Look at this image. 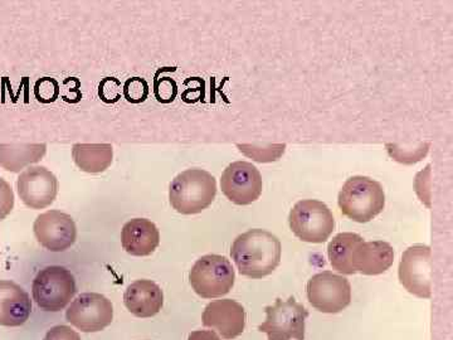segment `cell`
I'll list each match as a JSON object with an SVG mask.
<instances>
[{
	"mask_svg": "<svg viewBox=\"0 0 453 340\" xmlns=\"http://www.w3.org/2000/svg\"><path fill=\"white\" fill-rule=\"evenodd\" d=\"M432 251L426 244L405 250L399 264V282L405 290L422 299L432 297Z\"/></svg>",
	"mask_w": 453,
	"mask_h": 340,
	"instance_id": "obj_10",
	"label": "cell"
},
{
	"mask_svg": "<svg viewBox=\"0 0 453 340\" xmlns=\"http://www.w3.org/2000/svg\"><path fill=\"white\" fill-rule=\"evenodd\" d=\"M159 243V229L151 220L134 219L122 227V249L131 256H136V258L150 256Z\"/></svg>",
	"mask_w": 453,
	"mask_h": 340,
	"instance_id": "obj_16",
	"label": "cell"
},
{
	"mask_svg": "<svg viewBox=\"0 0 453 340\" xmlns=\"http://www.w3.org/2000/svg\"><path fill=\"white\" fill-rule=\"evenodd\" d=\"M35 238L50 252H65L77 240V227L70 214L61 211H49L35 220Z\"/></svg>",
	"mask_w": 453,
	"mask_h": 340,
	"instance_id": "obj_13",
	"label": "cell"
},
{
	"mask_svg": "<svg viewBox=\"0 0 453 340\" xmlns=\"http://www.w3.org/2000/svg\"><path fill=\"white\" fill-rule=\"evenodd\" d=\"M291 231L303 243H323L329 240L335 220L325 203L303 199L294 205L288 216Z\"/></svg>",
	"mask_w": 453,
	"mask_h": 340,
	"instance_id": "obj_6",
	"label": "cell"
},
{
	"mask_svg": "<svg viewBox=\"0 0 453 340\" xmlns=\"http://www.w3.org/2000/svg\"><path fill=\"white\" fill-rule=\"evenodd\" d=\"M203 325L217 330L225 339H234L246 328V310L232 299L211 301L205 306L202 316Z\"/></svg>",
	"mask_w": 453,
	"mask_h": 340,
	"instance_id": "obj_14",
	"label": "cell"
},
{
	"mask_svg": "<svg viewBox=\"0 0 453 340\" xmlns=\"http://www.w3.org/2000/svg\"><path fill=\"white\" fill-rule=\"evenodd\" d=\"M73 162L82 172L98 174L109 169L112 164L111 144H74Z\"/></svg>",
	"mask_w": 453,
	"mask_h": 340,
	"instance_id": "obj_19",
	"label": "cell"
},
{
	"mask_svg": "<svg viewBox=\"0 0 453 340\" xmlns=\"http://www.w3.org/2000/svg\"><path fill=\"white\" fill-rule=\"evenodd\" d=\"M306 292L310 304L325 314H336L350 305V282L330 271L312 276L306 286Z\"/></svg>",
	"mask_w": 453,
	"mask_h": 340,
	"instance_id": "obj_8",
	"label": "cell"
},
{
	"mask_svg": "<svg viewBox=\"0 0 453 340\" xmlns=\"http://www.w3.org/2000/svg\"><path fill=\"white\" fill-rule=\"evenodd\" d=\"M59 91H61L59 83L55 79H50V77L38 80L35 86V97L40 103L43 104L55 103L59 97Z\"/></svg>",
	"mask_w": 453,
	"mask_h": 340,
	"instance_id": "obj_25",
	"label": "cell"
},
{
	"mask_svg": "<svg viewBox=\"0 0 453 340\" xmlns=\"http://www.w3.org/2000/svg\"><path fill=\"white\" fill-rule=\"evenodd\" d=\"M188 340H222L216 333L211 330H196L189 334Z\"/></svg>",
	"mask_w": 453,
	"mask_h": 340,
	"instance_id": "obj_29",
	"label": "cell"
},
{
	"mask_svg": "<svg viewBox=\"0 0 453 340\" xmlns=\"http://www.w3.org/2000/svg\"><path fill=\"white\" fill-rule=\"evenodd\" d=\"M122 95L121 81L115 77H105L98 86V97L105 104H115Z\"/></svg>",
	"mask_w": 453,
	"mask_h": 340,
	"instance_id": "obj_26",
	"label": "cell"
},
{
	"mask_svg": "<svg viewBox=\"0 0 453 340\" xmlns=\"http://www.w3.org/2000/svg\"><path fill=\"white\" fill-rule=\"evenodd\" d=\"M362 241H365L362 236L350 234V232L336 235L330 241L327 246V256L334 270L344 275L356 274L353 267L354 252Z\"/></svg>",
	"mask_w": 453,
	"mask_h": 340,
	"instance_id": "obj_20",
	"label": "cell"
},
{
	"mask_svg": "<svg viewBox=\"0 0 453 340\" xmlns=\"http://www.w3.org/2000/svg\"><path fill=\"white\" fill-rule=\"evenodd\" d=\"M235 274L229 259L220 255H205L196 259L189 273L196 294L203 299H216L234 288Z\"/></svg>",
	"mask_w": 453,
	"mask_h": 340,
	"instance_id": "obj_5",
	"label": "cell"
},
{
	"mask_svg": "<svg viewBox=\"0 0 453 340\" xmlns=\"http://www.w3.org/2000/svg\"><path fill=\"white\" fill-rule=\"evenodd\" d=\"M395 262V250L384 241H362L354 252L353 267L363 275H380L386 273Z\"/></svg>",
	"mask_w": 453,
	"mask_h": 340,
	"instance_id": "obj_18",
	"label": "cell"
},
{
	"mask_svg": "<svg viewBox=\"0 0 453 340\" xmlns=\"http://www.w3.org/2000/svg\"><path fill=\"white\" fill-rule=\"evenodd\" d=\"M76 291L73 273L62 267L42 268L32 283L33 300L44 312H61L73 299Z\"/></svg>",
	"mask_w": 453,
	"mask_h": 340,
	"instance_id": "obj_4",
	"label": "cell"
},
{
	"mask_svg": "<svg viewBox=\"0 0 453 340\" xmlns=\"http://www.w3.org/2000/svg\"><path fill=\"white\" fill-rule=\"evenodd\" d=\"M387 151L390 158L395 162L411 166V164L421 162L428 154L431 143H418L416 146H402L398 144H387Z\"/></svg>",
	"mask_w": 453,
	"mask_h": 340,
	"instance_id": "obj_22",
	"label": "cell"
},
{
	"mask_svg": "<svg viewBox=\"0 0 453 340\" xmlns=\"http://www.w3.org/2000/svg\"><path fill=\"white\" fill-rule=\"evenodd\" d=\"M46 144L2 145L0 163L9 172H19L32 163H37L46 154Z\"/></svg>",
	"mask_w": 453,
	"mask_h": 340,
	"instance_id": "obj_21",
	"label": "cell"
},
{
	"mask_svg": "<svg viewBox=\"0 0 453 340\" xmlns=\"http://www.w3.org/2000/svg\"><path fill=\"white\" fill-rule=\"evenodd\" d=\"M178 88L174 80L169 77H163L160 80H155L154 95L159 103L169 104L177 97Z\"/></svg>",
	"mask_w": 453,
	"mask_h": 340,
	"instance_id": "obj_27",
	"label": "cell"
},
{
	"mask_svg": "<svg viewBox=\"0 0 453 340\" xmlns=\"http://www.w3.org/2000/svg\"><path fill=\"white\" fill-rule=\"evenodd\" d=\"M261 173L249 162L229 164L220 178V189L232 203L249 205L257 201L262 195Z\"/></svg>",
	"mask_w": 453,
	"mask_h": 340,
	"instance_id": "obj_11",
	"label": "cell"
},
{
	"mask_svg": "<svg viewBox=\"0 0 453 340\" xmlns=\"http://www.w3.org/2000/svg\"><path fill=\"white\" fill-rule=\"evenodd\" d=\"M122 97L130 104L144 103L149 97V83L142 77H131L122 85Z\"/></svg>",
	"mask_w": 453,
	"mask_h": 340,
	"instance_id": "obj_24",
	"label": "cell"
},
{
	"mask_svg": "<svg viewBox=\"0 0 453 340\" xmlns=\"http://www.w3.org/2000/svg\"><path fill=\"white\" fill-rule=\"evenodd\" d=\"M58 179L46 166H29L17 181L18 195L32 210L50 207L58 195Z\"/></svg>",
	"mask_w": 453,
	"mask_h": 340,
	"instance_id": "obj_12",
	"label": "cell"
},
{
	"mask_svg": "<svg viewBox=\"0 0 453 340\" xmlns=\"http://www.w3.org/2000/svg\"><path fill=\"white\" fill-rule=\"evenodd\" d=\"M65 318L83 333L101 332L112 323V303L97 292H85L71 303Z\"/></svg>",
	"mask_w": 453,
	"mask_h": 340,
	"instance_id": "obj_9",
	"label": "cell"
},
{
	"mask_svg": "<svg viewBox=\"0 0 453 340\" xmlns=\"http://www.w3.org/2000/svg\"><path fill=\"white\" fill-rule=\"evenodd\" d=\"M124 303L131 314L142 319L151 318L163 308V290L151 280H138L125 291Z\"/></svg>",
	"mask_w": 453,
	"mask_h": 340,
	"instance_id": "obj_17",
	"label": "cell"
},
{
	"mask_svg": "<svg viewBox=\"0 0 453 340\" xmlns=\"http://www.w3.org/2000/svg\"><path fill=\"white\" fill-rule=\"evenodd\" d=\"M231 256L241 275L262 279L276 270L281 261V243L265 229H250L232 243Z\"/></svg>",
	"mask_w": 453,
	"mask_h": 340,
	"instance_id": "obj_1",
	"label": "cell"
},
{
	"mask_svg": "<svg viewBox=\"0 0 453 340\" xmlns=\"http://www.w3.org/2000/svg\"><path fill=\"white\" fill-rule=\"evenodd\" d=\"M32 314V300L28 292L13 282H0V325L22 327Z\"/></svg>",
	"mask_w": 453,
	"mask_h": 340,
	"instance_id": "obj_15",
	"label": "cell"
},
{
	"mask_svg": "<svg viewBox=\"0 0 453 340\" xmlns=\"http://www.w3.org/2000/svg\"><path fill=\"white\" fill-rule=\"evenodd\" d=\"M43 340H81V336L67 325H56L50 328Z\"/></svg>",
	"mask_w": 453,
	"mask_h": 340,
	"instance_id": "obj_28",
	"label": "cell"
},
{
	"mask_svg": "<svg viewBox=\"0 0 453 340\" xmlns=\"http://www.w3.org/2000/svg\"><path fill=\"white\" fill-rule=\"evenodd\" d=\"M217 195V181L207 170H184L169 187L170 205L178 213L196 214L207 210Z\"/></svg>",
	"mask_w": 453,
	"mask_h": 340,
	"instance_id": "obj_2",
	"label": "cell"
},
{
	"mask_svg": "<svg viewBox=\"0 0 453 340\" xmlns=\"http://www.w3.org/2000/svg\"><path fill=\"white\" fill-rule=\"evenodd\" d=\"M238 148L244 155L252 158L255 162L273 163L279 160L285 153L286 144H268L265 146L238 144Z\"/></svg>",
	"mask_w": 453,
	"mask_h": 340,
	"instance_id": "obj_23",
	"label": "cell"
},
{
	"mask_svg": "<svg viewBox=\"0 0 453 340\" xmlns=\"http://www.w3.org/2000/svg\"><path fill=\"white\" fill-rule=\"evenodd\" d=\"M266 321L258 327L266 333L268 340H305V323L309 312L295 298L277 299L273 305L266 306Z\"/></svg>",
	"mask_w": 453,
	"mask_h": 340,
	"instance_id": "obj_7",
	"label": "cell"
},
{
	"mask_svg": "<svg viewBox=\"0 0 453 340\" xmlns=\"http://www.w3.org/2000/svg\"><path fill=\"white\" fill-rule=\"evenodd\" d=\"M340 211L354 222L374 220L386 205L383 187L377 181L363 175L349 178L338 198Z\"/></svg>",
	"mask_w": 453,
	"mask_h": 340,
	"instance_id": "obj_3",
	"label": "cell"
}]
</instances>
